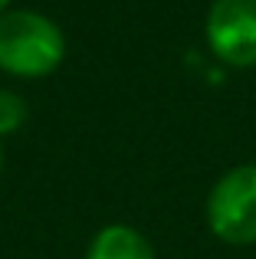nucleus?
Listing matches in <instances>:
<instances>
[{"label":"nucleus","mask_w":256,"mask_h":259,"mask_svg":"<svg viewBox=\"0 0 256 259\" xmlns=\"http://www.w3.org/2000/svg\"><path fill=\"white\" fill-rule=\"evenodd\" d=\"M66 33L50 13L10 7L0 13V72L7 79L36 82L63 66Z\"/></svg>","instance_id":"nucleus-1"},{"label":"nucleus","mask_w":256,"mask_h":259,"mask_svg":"<svg viewBox=\"0 0 256 259\" xmlns=\"http://www.w3.org/2000/svg\"><path fill=\"white\" fill-rule=\"evenodd\" d=\"M204 223L224 246H256V161L227 167L204 200Z\"/></svg>","instance_id":"nucleus-2"},{"label":"nucleus","mask_w":256,"mask_h":259,"mask_svg":"<svg viewBox=\"0 0 256 259\" xmlns=\"http://www.w3.org/2000/svg\"><path fill=\"white\" fill-rule=\"evenodd\" d=\"M204 43L230 69L256 66V0H214L204 17Z\"/></svg>","instance_id":"nucleus-3"},{"label":"nucleus","mask_w":256,"mask_h":259,"mask_svg":"<svg viewBox=\"0 0 256 259\" xmlns=\"http://www.w3.org/2000/svg\"><path fill=\"white\" fill-rule=\"evenodd\" d=\"M82 259H158V249L132 223H105L92 233Z\"/></svg>","instance_id":"nucleus-4"},{"label":"nucleus","mask_w":256,"mask_h":259,"mask_svg":"<svg viewBox=\"0 0 256 259\" xmlns=\"http://www.w3.org/2000/svg\"><path fill=\"white\" fill-rule=\"evenodd\" d=\"M26 118H30V105H26V99L17 92V89L0 85V138L17 135L20 128L26 125Z\"/></svg>","instance_id":"nucleus-5"},{"label":"nucleus","mask_w":256,"mask_h":259,"mask_svg":"<svg viewBox=\"0 0 256 259\" xmlns=\"http://www.w3.org/2000/svg\"><path fill=\"white\" fill-rule=\"evenodd\" d=\"M10 7H17V0H0V13H7Z\"/></svg>","instance_id":"nucleus-6"},{"label":"nucleus","mask_w":256,"mask_h":259,"mask_svg":"<svg viewBox=\"0 0 256 259\" xmlns=\"http://www.w3.org/2000/svg\"><path fill=\"white\" fill-rule=\"evenodd\" d=\"M0 177H4V138H0Z\"/></svg>","instance_id":"nucleus-7"}]
</instances>
